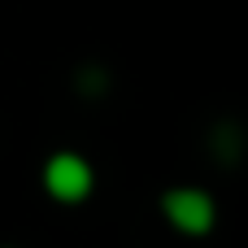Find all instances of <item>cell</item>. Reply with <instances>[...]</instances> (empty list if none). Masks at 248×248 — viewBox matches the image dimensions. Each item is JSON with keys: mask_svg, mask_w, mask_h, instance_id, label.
Returning a JSON list of instances; mask_svg holds the SVG:
<instances>
[{"mask_svg": "<svg viewBox=\"0 0 248 248\" xmlns=\"http://www.w3.org/2000/svg\"><path fill=\"white\" fill-rule=\"evenodd\" d=\"M39 183L57 205H78V201L92 196L96 170H92V161L83 153H52L44 161V170H39Z\"/></svg>", "mask_w": 248, "mask_h": 248, "instance_id": "obj_2", "label": "cell"}, {"mask_svg": "<svg viewBox=\"0 0 248 248\" xmlns=\"http://www.w3.org/2000/svg\"><path fill=\"white\" fill-rule=\"evenodd\" d=\"M214 144L222 148V153H218L222 161H235V153H240V140H231V126H222V131L214 135Z\"/></svg>", "mask_w": 248, "mask_h": 248, "instance_id": "obj_4", "label": "cell"}, {"mask_svg": "<svg viewBox=\"0 0 248 248\" xmlns=\"http://www.w3.org/2000/svg\"><path fill=\"white\" fill-rule=\"evenodd\" d=\"M161 218H166L179 235L201 240V235H214V227H218V201H214L205 187H192V183L166 187V192H161Z\"/></svg>", "mask_w": 248, "mask_h": 248, "instance_id": "obj_1", "label": "cell"}, {"mask_svg": "<svg viewBox=\"0 0 248 248\" xmlns=\"http://www.w3.org/2000/svg\"><path fill=\"white\" fill-rule=\"evenodd\" d=\"M78 78H83V83H74V87H78L83 96H105V92H109V74H105V70H100V74H78Z\"/></svg>", "mask_w": 248, "mask_h": 248, "instance_id": "obj_3", "label": "cell"}]
</instances>
